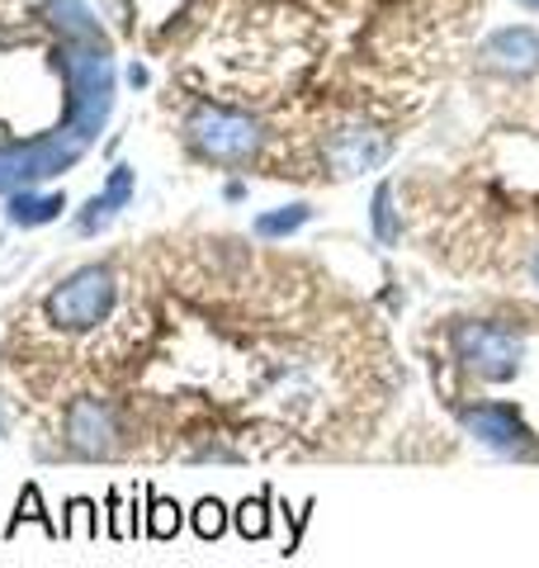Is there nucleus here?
<instances>
[{"label": "nucleus", "instance_id": "obj_1", "mask_svg": "<svg viewBox=\"0 0 539 568\" xmlns=\"http://www.w3.org/2000/svg\"><path fill=\"white\" fill-rule=\"evenodd\" d=\"M58 71L67 81V114L62 123L77 129L85 142H95L104 119L114 110V58L104 43H71L58 48Z\"/></svg>", "mask_w": 539, "mask_h": 568}, {"label": "nucleus", "instance_id": "obj_2", "mask_svg": "<svg viewBox=\"0 0 539 568\" xmlns=\"http://www.w3.org/2000/svg\"><path fill=\"white\" fill-rule=\"evenodd\" d=\"M85 148L90 142L77 129H67V123L52 138L24 142V148H0V194L33 190L39 181H52V175H62L67 166H77Z\"/></svg>", "mask_w": 539, "mask_h": 568}, {"label": "nucleus", "instance_id": "obj_3", "mask_svg": "<svg viewBox=\"0 0 539 568\" xmlns=\"http://www.w3.org/2000/svg\"><path fill=\"white\" fill-rule=\"evenodd\" d=\"M185 138L209 162L242 166L261 148V123L242 110H227V104H200V110L185 119Z\"/></svg>", "mask_w": 539, "mask_h": 568}, {"label": "nucleus", "instance_id": "obj_4", "mask_svg": "<svg viewBox=\"0 0 539 568\" xmlns=\"http://www.w3.org/2000/svg\"><path fill=\"white\" fill-rule=\"evenodd\" d=\"M114 308V271L110 265H81L77 275H67L58 290L48 294V317L67 332H85L104 323Z\"/></svg>", "mask_w": 539, "mask_h": 568}, {"label": "nucleus", "instance_id": "obj_5", "mask_svg": "<svg viewBox=\"0 0 539 568\" xmlns=\"http://www.w3.org/2000/svg\"><path fill=\"white\" fill-rule=\"evenodd\" d=\"M455 351H459V361L469 375L478 379H511L520 361H526V342L511 332V327H501V323H464L455 327Z\"/></svg>", "mask_w": 539, "mask_h": 568}, {"label": "nucleus", "instance_id": "obj_6", "mask_svg": "<svg viewBox=\"0 0 539 568\" xmlns=\"http://www.w3.org/2000/svg\"><path fill=\"white\" fill-rule=\"evenodd\" d=\"M464 432L482 440L488 450L507 455V459H539V440L526 426V417L511 403H482V407H464Z\"/></svg>", "mask_w": 539, "mask_h": 568}, {"label": "nucleus", "instance_id": "obj_7", "mask_svg": "<svg viewBox=\"0 0 539 568\" xmlns=\"http://www.w3.org/2000/svg\"><path fill=\"white\" fill-rule=\"evenodd\" d=\"M388 152H393V142L379 129H340L327 142V166H332V175L346 181V175H365L374 166H384Z\"/></svg>", "mask_w": 539, "mask_h": 568}, {"label": "nucleus", "instance_id": "obj_8", "mask_svg": "<svg viewBox=\"0 0 539 568\" xmlns=\"http://www.w3.org/2000/svg\"><path fill=\"white\" fill-rule=\"evenodd\" d=\"M67 440L85 459H104L114 450V413L100 398H77L67 413Z\"/></svg>", "mask_w": 539, "mask_h": 568}, {"label": "nucleus", "instance_id": "obj_9", "mask_svg": "<svg viewBox=\"0 0 539 568\" xmlns=\"http://www.w3.org/2000/svg\"><path fill=\"white\" fill-rule=\"evenodd\" d=\"M482 62L501 77H535L539 71V29L530 24H507L482 43Z\"/></svg>", "mask_w": 539, "mask_h": 568}, {"label": "nucleus", "instance_id": "obj_10", "mask_svg": "<svg viewBox=\"0 0 539 568\" xmlns=\"http://www.w3.org/2000/svg\"><path fill=\"white\" fill-rule=\"evenodd\" d=\"M133 190H138L133 166H114V171H110V181H104V190L77 213V227H81L85 237H95L100 227H110V223H114V213L133 200Z\"/></svg>", "mask_w": 539, "mask_h": 568}, {"label": "nucleus", "instance_id": "obj_11", "mask_svg": "<svg viewBox=\"0 0 539 568\" xmlns=\"http://www.w3.org/2000/svg\"><path fill=\"white\" fill-rule=\"evenodd\" d=\"M48 20L58 24L62 39H71V43H104V29L85 0H48Z\"/></svg>", "mask_w": 539, "mask_h": 568}, {"label": "nucleus", "instance_id": "obj_12", "mask_svg": "<svg viewBox=\"0 0 539 568\" xmlns=\"http://www.w3.org/2000/svg\"><path fill=\"white\" fill-rule=\"evenodd\" d=\"M62 209H67V194H39V190H14L10 194V223L14 227H43L52 219H62Z\"/></svg>", "mask_w": 539, "mask_h": 568}, {"label": "nucleus", "instance_id": "obj_13", "mask_svg": "<svg viewBox=\"0 0 539 568\" xmlns=\"http://www.w3.org/2000/svg\"><path fill=\"white\" fill-rule=\"evenodd\" d=\"M24 521H39L52 540L62 536V526H58V521H52L48 511H43V497H39V488H33V484H24V493H20V507H14V517H10V526H6V536H14V530H20Z\"/></svg>", "mask_w": 539, "mask_h": 568}, {"label": "nucleus", "instance_id": "obj_14", "mask_svg": "<svg viewBox=\"0 0 539 568\" xmlns=\"http://www.w3.org/2000/svg\"><path fill=\"white\" fill-rule=\"evenodd\" d=\"M313 219V209L308 204H284V209H275V213H261L256 219V233L261 237H289V233H298L303 223Z\"/></svg>", "mask_w": 539, "mask_h": 568}, {"label": "nucleus", "instance_id": "obj_15", "mask_svg": "<svg viewBox=\"0 0 539 568\" xmlns=\"http://www.w3.org/2000/svg\"><path fill=\"white\" fill-rule=\"evenodd\" d=\"M237 536L242 540H265L270 536V497H246L237 507Z\"/></svg>", "mask_w": 539, "mask_h": 568}, {"label": "nucleus", "instance_id": "obj_16", "mask_svg": "<svg viewBox=\"0 0 539 568\" xmlns=\"http://www.w3.org/2000/svg\"><path fill=\"white\" fill-rule=\"evenodd\" d=\"M62 536H81V540H95L100 536V511H95L90 497H71V503H67Z\"/></svg>", "mask_w": 539, "mask_h": 568}, {"label": "nucleus", "instance_id": "obj_17", "mask_svg": "<svg viewBox=\"0 0 539 568\" xmlns=\"http://www.w3.org/2000/svg\"><path fill=\"white\" fill-rule=\"evenodd\" d=\"M369 219H374V233H379V242L393 246L403 237V223H398V213H393V185L388 181L374 190V213H369Z\"/></svg>", "mask_w": 539, "mask_h": 568}, {"label": "nucleus", "instance_id": "obj_18", "mask_svg": "<svg viewBox=\"0 0 539 568\" xmlns=\"http://www.w3.org/2000/svg\"><path fill=\"white\" fill-rule=\"evenodd\" d=\"M148 503H152V511H148V536L152 540H171L175 536V530H180V507L175 503H166V497H148Z\"/></svg>", "mask_w": 539, "mask_h": 568}, {"label": "nucleus", "instance_id": "obj_19", "mask_svg": "<svg viewBox=\"0 0 539 568\" xmlns=\"http://www.w3.org/2000/svg\"><path fill=\"white\" fill-rule=\"evenodd\" d=\"M194 530H200L204 540H218L227 530V507L218 503V497H204V503L194 507Z\"/></svg>", "mask_w": 539, "mask_h": 568}, {"label": "nucleus", "instance_id": "obj_20", "mask_svg": "<svg viewBox=\"0 0 539 568\" xmlns=\"http://www.w3.org/2000/svg\"><path fill=\"white\" fill-rule=\"evenodd\" d=\"M110 507H114V521H110L114 540H133V536H138V526H133V517H129V507L119 503V493H110Z\"/></svg>", "mask_w": 539, "mask_h": 568}, {"label": "nucleus", "instance_id": "obj_21", "mask_svg": "<svg viewBox=\"0 0 539 568\" xmlns=\"http://www.w3.org/2000/svg\"><path fill=\"white\" fill-rule=\"evenodd\" d=\"M129 81H133V85H148V67L133 62V67H129Z\"/></svg>", "mask_w": 539, "mask_h": 568}, {"label": "nucleus", "instance_id": "obj_22", "mask_svg": "<svg viewBox=\"0 0 539 568\" xmlns=\"http://www.w3.org/2000/svg\"><path fill=\"white\" fill-rule=\"evenodd\" d=\"M535 280H539V252H535Z\"/></svg>", "mask_w": 539, "mask_h": 568}]
</instances>
